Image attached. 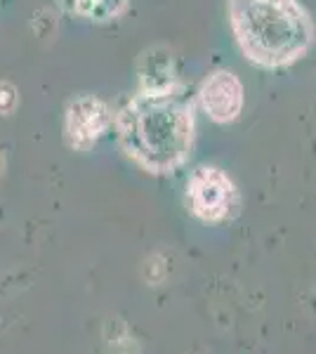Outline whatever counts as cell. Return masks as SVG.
<instances>
[{
  "mask_svg": "<svg viewBox=\"0 0 316 354\" xmlns=\"http://www.w3.org/2000/svg\"><path fill=\"white\" fill-rule=\"evenodd\" d=\"M120 149L151 175H168L189 161L194 104L177 85L142 88L113 116Z\"/></svg>",
  "mask_w": 316,
  "mask_h": 354,
  "instance_id": "cell-1",
  "label": "cell"
},
{
  "mask_svg": "<svg viewBox=\"0 0 316 354\" xmlns=\"http://www.w3.org/2000/svg\"><path fill=\"white\" fill-rule=\"evenodd\" d=\"M227 10L239 50L255 66H290L314 43V21L300 0H229Z\"/></svg>",
  "mask_w": 316,
  "mask_h": 354,
  "instance_id": "cell-2",
  "label": "cell"
},
{
  "mask_svg": "<svg viewBox=\"0 0 316 354\" xmlns=\"http://www.w3.org/2000/svg\"><path fill=\"white\" fill-rule=\"evenodd\" d=\"M187 205L198 220L224 222L239 208V192L220 168L203 165L187 180Z\"/></svg>",
  "mask_w": 316,
  "mask_h": 354,
  "instance_id": "cell-3",
  "label": "cell"
},
{
  "mask_svg": "<svg viewBox=\"0 0 316 354\" xmlns=\"http://www.w3.org/2000/svg\"><path fill=\"white\" fill-rule=\"evenodd\" d=\"M113 123V116L109 111L106 102H102L100 97L83 95L68 104L66 109V121H64V135L68 147L78 151H85L100 140L102 135L109 130V125Z\"/></svg>",
  "mask_w": 316,
  "mask_h": 354,
  "instance_id": "cell-4",
  "label": "cell"
},
{
  "mask_svg": "<svg viewBox=\"0 0 316 354\" xmlns=\"http://www.w3.org/2000/svg\"><path fill=\"white\" fill-rule=\"evenodd\" d=\"M198 104L210 121L229 123L243 109V85L232 71H215L201 83Z\"/></svg>",
  "mask_w": 316,
  "mask_h": 354,
  "instance_id": "cell-5",
  "label": "cell"
},
{
  "mask_svg": "<svg viewBox=\"0 0 316 354\" xmlns=\"http://www.w3.org/2000/svg\"><path fill=\"white\" fill-rule=\"evenodd\" d=\"M59 3L71 15L95 21H111L128 10L130 0H59Z\"/></svg>",
  "mask_w": 316,
  "mask_h": 354,
  "instance_id": "cell-6",
  "label": "cell"
}]
</instances>
